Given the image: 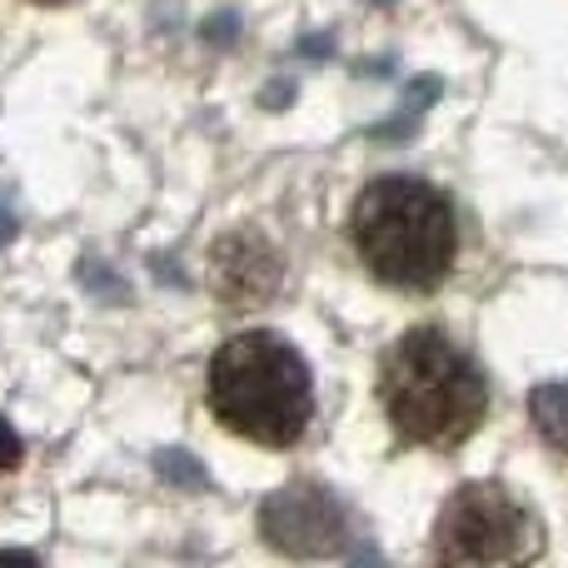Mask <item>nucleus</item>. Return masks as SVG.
<instances>
[{"label":"nucleus","instance_id":"f257e3e1","mask_svg":"<svg viewBox=\"0 0 568 568\" xmlns=\"http://www.w3.org/2000/svg\"><path fill=\"white\" fill-rule=\"evenodd\" d=\"M379 399L399 439L424 444V449L464 444L489 409L484 374L439 329H409L384 354Z\"/></svg>","mask_w":568,"mask_h":568},{"label":"nucleus","instance_id":"f03ea898","mask_svg":"<svg viewBox=\"0 0 568 568\" xmlns=\"http://www.w3.org/2000/svg\"><path fill=\"white\" fill-rule=\"evenodd\" d=\"M210 409L240 439L290 449L314 414L310 364L270 329L235 334L210 359Z\"/></svg>","mask_w":568,"mask_h":568},{"label":"nucleus","instance_id":"7ed1b4c3","mask_svg":"<svg viewBox=\"0 0 568 568\" xmlns=\"http://www.w3.org/2000/svg\"><path fill=\"white\" fill-rule=\"evenodd\" d=\"M349 230L369 275L394 284V290H434L449 275L454 250H459L454 205L429 180H409V175L374 180L354 200Z\"/></svg>","mask_w":568,"mask_h":568},{"label":"nucleus","instance_id":"20e7f679","mask_svg":"<svg viewBox=\"0 0 568 568\" xmlns=\"http://www.w3.org/2000/svg\"><path fill=\"white\" fill-rule=\"evenodd\" d=\"M539 554V524L499 484H464L434 524L439 564H524Z\"/></svg>","mask_w":568,"mask_h":568},{"label":"nucleus","instance_id":"39448f33","mask_svg":"<svg viewBox=\"0 0 568 568\" xmlns=\"http://www.w3.org/2000/svg\"><path fill=\"white\" fill-rule=\"evenodd\" d=\"M260 524H265V539L284 554H300V559H324V554L344 549V509L314 484H290L275 499L260 509Z\"/></svg>","mask_w":568,"mask_h":568},{"label":"nucleus","instance_id":"423d86ee","mask_svg":"<svg viewBox=\"0 0 568 568\" xmlns=\"http://www.w3.org/2000/svg\"><path fill=\"white\" fill-rule=\"evenodd\" d=\"M210 280L215 294L230 304H260L275 294L280 284V260L260 235H230L210 255Z\"/></svg>","mask_w":568,"mask_h":568},{"label":"nucleus","instance_id":"0eeeda50","mask_svg":"<svg viewBox=\"0 0 568 568\" xmlns=\"http://www.w3.org/2000/svg\"><path fill=\"white\" fill-rule=\"evenodd\" d=\"M529 404H534V424H539V434L554 444V449L568 454V384H539Z\"/></svg>","mask_w":568,"mask_h":568},{"label":"nucleus","instance_id":"6e6552de","mask_svg":"<svg viewBox=\"0 0 568 568\" xmlns=\"http://www.w3.org/2000/svg\"><path fill=\"white\" fill-rule=\"evenodd\" d=\"M20 464V439L10 434V424L0 419V469H16Z\"/></svg>","mask_w":568,"mask_h":568},{"label":"nucleus","instance_id":"1a4fd4ad","mask_svg":"<svg viewBox=\"0 0 568 568\" xmlns=\"http://www.w3.org/2000/svg\"><path fill=\"white\" fill-rule=\"evenodd\" d=\"M45 6H55V0H45Z\"/></svg>","mask_w":568,"mask_h":568}]
</instances>
